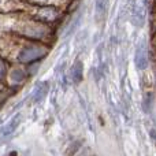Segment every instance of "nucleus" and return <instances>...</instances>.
Wrapping results in <instances>:
<instances>
[{"mask_svg":"<svg viewBox=\"0 0 156 156\" xmlns=\"http://www.w3.org/2000/svg\"><path fill=\"white\" fill-rule=\"evenodd\" d=\"M47 54H48V47L44 43L27 40L16 52V60L23 65H29L43 59Z\"/></svg>","mask_w":156,"mask_h":156,"instance_id":"f257e3e1","label":"nucleus"},{"mask_svg":"<svg viewBox=\"0 0 156 156\" xmlns=\"http://www.w3.org/2000/svg\"><path fill=\"white\" fill-rule=\"evenodd\" d=\"M60 15H62V11L56 5H34L32 18L44 25H48L56 22L60 18Z\"/></svg>","mask_w":156,"mask_h":156,"instance_id":"f03ea898","label":"nucleus"},{"mask_svg":"<svg viewBox=\"0 0 156 156\" xmlns=\"http://www.w3.org/2000/svg\"><path fill=\"white\" fill-rule=\"evenodd\" d=\"M148 47H147L145 41H141L137 45V49H136V66L140 70H144V69L148 67Z\"/></svg>","mask_w":156,"mask_h":156,"instance_id":"7ed1b4c3","label":"nucleus"},{"mask_svg":"<svg viewBox=\"0 0 156 156\" xmlns=\"http://www.w3.org/2000/svg\"><path fill=\"white\" fill-rule=\"evenodd\" d=\"M21 121H22V115H21V114H16V115H14L12 118L10 119V122H8V123H5L4 126L0 129V137L4 138V137H8V136H11L16 130V127L19 126Z\"/></svg>","mask_w":156,"mask_h":156,"instance_id":"20e7f679","label":"nucleus"},{"mask_svg":"<svg viewBox=\"0 0 156 156\" xmlns=\"http://www.w3.org/2000/svg\"><path fill=\"white\" fill-rule=\"evenodd\" d=\"M25 78H26V73H25V70H22V69H14L10 73V80L14 85L22 83L25 81Z\"/></svg>","mask_w":156,"mask_h":156,"instance_id":"39448f33","label":"nucleus"},{"mask_svg":"<svg viewBox=\"0 0 156 156\" xmlns=\"http://www.w3.org/2000/svg\"><path fill=\"white\" fill-rule=\"evenodd\" d=\"M107 5H108V0H96L94 2V11L99 19H103V16L107 12Z\"/></svg>","mask_w":156,"mask_h":156,"instance_id":"423d86ee","label":"nucleus"},{"mask_svg":"<svg viewBox=\"0 0 156 156\" xmlns=\"http://www.w3.org/2000/svg\"><path fill=\"white\" fill-rule=\"evenodd\" d=\"M47 92H48V85H47L45 82H41L40 85L36 86L34 92H33V100H34V101H40L47 94Z\"/></svg>","mask_w":156,"mask_h":156,"instance_id":"0eeeda50","label":"nucleus"},{"mask_svg":"<svg viewBox=\"0 0 156 156\" xmlns=\"http://www.w3.org/2000/svg\"><path fill=\"white\" fill-rule=\"evenodd\" d=\"M71 78H73V81L77 83L82 80V65H81L80 60L71 67Z\"/></svg>","mask_w":156,"mask_h":156,"instance_id":"6e6552de","label":"nucleus"},{"mask_svg":"<svg viewBox=\"0 0 156 156\" xmlns=\"http://www.w3.org/2000/svg\"><path fill=\"white\" fill-rule=\"evenodd\" d=\"M7 71H8V67H7V63H5L4 59L0 58V81H3L7 76Z\"/></svg>","mask_w":156,"mask_h":156,"instance_id":"1a4fd4ad","label":"nucleus"},{"mask_svg":"<svg viewBox=\"0 0 156 156\" xmlns=\"http://www.w3.org/2000/svg\"><path fill=\"white\" fill-rule=\"evenodd\" d=\"M29 2L34 3L36 5H49L51 0H29ZM51 5H54V4H51Z\"/></svg>","mask_w":156,"mask_h":156,"instance_id":"9d476101","label":"nucleus"},{"mask_svg":"<svg viewBox=\"0 0 156 156\" xmlns=\"http://www.w3.org/2000/svg\"><path fill=\"white\" fill-rule=\"evenodd\" d=\"M154 27H155V29H156V14H155V15H154Z\"/></svg>","mask_w":156,"mask_h":156,"instance_id":"9b49d317","label":"nucleus"},{"mask_svg":"<svg viewBox=\"0 0 156 156\" xmlns=\"http://www.w3.org/2000/svg\"><path fill=\"white\" fill-rule=\"evenodd\" d=\"M154 44H155V47H156V34H155V37H154Z\"/></svg>","mask_w":156,"mask_h":156,"instance_id":"f8f14e48","label":"nucleus"},{"mask_svg":"<svg viewBox=\"0 0 156 156\" xmlns=\"http://www.w3.org/2000/svg\"><path fill=\"white\" fill-rule=\"evenodd\" d=\"M0 2H2V0H0Z\"/></svg>","mask_w":156,"mask_h":156,"instance_id":"ddd939ff","label":"nucleus"}]
</instances>
